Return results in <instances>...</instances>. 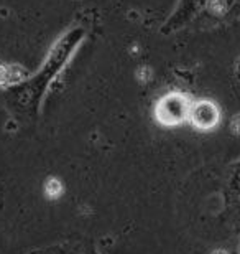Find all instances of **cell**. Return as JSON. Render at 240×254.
Returning <instances> with one entry per match:
<instances>
[{
  "instance_id": "3957f363",
  "label": "cell",
  "mask_w": 240,
  "mask_h": 254,
  "mask_svg": "<svg viewBox=\"0 0 240 254\" xmlns=\"http://www.w3.org/2000/svg\"><path fill=\"white\" fill-rule=\"evenodd\" d=\"M25 76H27V71L22 66L0 63V86L17 84L25 79Z\"/></svg>"
},
{
  "instance_id": "8992f818",
  "label": "cell",
  "mask_w": 240,
  "mask_h": 254,
  "mask_svg": "<svg viewBox=\"0 0 240 254\" xmlns=\"http://www.w3.org/2000/svg\"><path fill=\"white\" fill-rule=\"evenodd\" d=\"M229 130H231L234 135L240 137V113L236 114V116H232L231 123H229Z\"/></svg>"
},
{
  "instance_id": "277c9868",
  "label": "cell",
  "mask_w": 240,
  "mask_h": 254,
  "mask_svg": "<svg viewBox=\"0 0 240 254\" xmlns=\"http://www.w3.org/2000/svg\"><path fill=\"white\" fill-rule=\"evenodd\" d=\"M45 191H47V195L49 198H58L61 195V191H63V185H61L59 180L49 179L47 182V187H45Z\"/></svg>"
},
{
  "instance_id": "5b68a950",
  "label": "cell",
  "mask_w": 240,
  "mask_h": 254,
  "mask_svg": "<svg viewBox=\"0 0 240 254\" xmlns=\"http://www.w3.org/2000/svg\"><path fill=\"white\" fill-rule=\"evenodd\" d=\"M209 10L216 15H221L226 12V2L224 0H211L209 2Z\"/></svg>"
},
{
  "instance_id": "7a4b0ae2",
  "label": "cell",
  "mask_w": 240,
  "mask_h": 254,
  "mask_svg": "<svg viewBox=\"0 0 240 254\" xmlns=\"http://www.w3.org/2000/svg\"><path fill=\"white\" fill-rule=\"evenodd\" d=\"M190 121L199 130H211L221 121V111H219L217 104H214L212 101L201 99L191 106Z\"/></svg>"
},
{
  "instance_id": "6da1fadb",
  "label": "cell",
  "mask_w": 240,
  "mask_h": 254,
  "mask_svg": "<svg viewBox=\"0 0 240 254\" xmlns=\"http://www.w3.org/2000/svg\"><path fill=\"white\" fill-rule=\"evenodd\" d=\"M191 106V101L185 94L171 93L165 96L155 109L158 123L163 126H178L185 123L186 119H190Z\"/></svg>"
},
{
  "instance_id": "ba28073f",
  "label": "cell",
  "mask_w": 240,
  "mask_h": 254,
  "mask_svg": "<svg viewBox=\"0 0 240 254\" xmlns=\"http://www.w3.org/2000/svg\"><path fill=\"white\" fill-rule=\"evenodd\" d=\"M237 71H239V74H240V60H239V63H237Z\"/></svg>"
},
{
  "instance_id": "52a82bcc",
  "label": "cell",
  "mask_w": 240,
  "mask_h": 254,
  "mask_svg": "<svg viewBox=\"0 0 240 254\" xmlns=\"http://www.w3.org/2000/svg\"><path fill=\"white\" fill-rule=\"evenodd\" d=\"M211 254H231L227 250H214Z\"/></svg>"
},
{
  "instance_id": "9c48e42d",
  "label": "cell",
  "mask_w": 240,
  "mask_h": 254,
  "mask_svg": "<svg viewBox=\"0 0 240 254\" xmlns=\"http://www.w3.org/2000/svg\"><path fill=\"white\" fill-rule=\"evenodd\" d=\"M239 254H240V241H239Z\"/></svg>"
}]
</instances>
